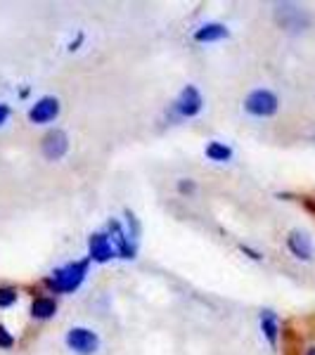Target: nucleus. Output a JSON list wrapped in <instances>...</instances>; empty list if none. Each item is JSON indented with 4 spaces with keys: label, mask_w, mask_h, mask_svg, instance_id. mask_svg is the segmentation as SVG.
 <instances>
[{
    "label": "nucleus",
    "mask_w": 315,
    "mask_h": 355,
    "mask_svg": "<svg viewBox=\"0 0 315 355\" xmlns=\"http://www.w3.org/2000/svg\"><path fill=\"white\" fill-rule=\"evenodd\" d=\"M88 266L90 261H74L69 263L65 268H57V270L50 275V277H45V287L57 291V294H69V291H76L78 287L83 284L85 275H88Z\"/></svg>",
    "instance_id": "1"
},
{
    "label": "nucleus",
    "mask_w": 315,
    "mask_h": 355,
    "mask_svg": "<svg viewBox=\"0 0 315 355\" xmlns=\"http://www.w3.org/2000/svg\"><path fill=\"white\" fill-rule=\"evenodd\" d=\"M278 107H280L278 95L271 93V90H266V88L254 90V93H249L247 100H244V110H247L251 116H256V119L273 116V114L278 112Z\"/></svg>",
    "instance_id": "2"
},
{
    "label": "nucleus",
    "mask_w": 315,
    "mask_h": 355,
    "mask_svg": "<svg viewBox=\"0 0 315 355\" xmlns=\"http://www.w3.org/2000/svg\"><path fill=\"white\" fill-rule=\"evenodd\" d=\"M67 346L78 355H93L100 348V339L88 327H71L67 331Z\"/></svg>",
    "instance_id": "3"
},
{
    "label": "nucleus",
    "mask_w": 315,
    "mask_h": 355,
    "mask_svg": "<svg viewBox=\"0 0 315 355\" xmlns=\"http://www.w3.org/2000/svg\"><path fill=\"white\" fill-rule=\"evenodd\" d=\"M202 107H204L202 93H199L194 85H185V88L180 90L178 100H176V112H178V116H185V119L197 116V114L202 112Z\"/></svg>",
    "instance_id": "4"
},
{
    "label": "nucleus",
    "mask_w": 315,
    "mask_h": 355,
    "mask_svg": "<svg viewBox=\"0 0 315 355\" xmlns=\"http://www.w3.org/2000/svg\"><path fill=\"white\" fill-rule=\"evenodd\" d=\"M117 256V249H114L110 234L105 232H95L90 234L88 239V261H95V263H107Z\"/></svg>",
    "instance_id": "5"
},
{
    "label": "nucleus",
    "mask_w": 315,
    "mask_h": 355,
    "mask_svg": "<svg viewBox=\"0 0 315 355\" xmlns=\"http://www.w3.org/2000/svg\"><path fill=\"white\" fill-rule=\"evenodd\" d=\"M69 150V137L65 130H50L48 135L43 137L41 142V152L45 159H50V162H57V159H62Z\"/></svg>",
    "instance_id": "6"
},
{
    "label": "nucleus",
    "mask_w": 315,
    "mask_h": 355,
    "mask_svg": "<svg viewBox=\"0 0 315 355\" xmlns=\"http://www.w3.org/2000/svg\"><path fill=\"white\" fill-rule=\"evenodd\" d=\"M107 227H110V237L114 249H117V256H121V259H135V239H130V234L124 230L121 223L110 220Z\"/></svg>",
    "instance_id": "7"
},
{
    "label": "nucleus",
    "mask_w": 315,
    "mask_h": 355,
    "mask_svg": "<svg viewBox=\"0 0 315 355\" xmlns=\"http://www.w3.org/2000/svg\"><path fill=\"white\" fill-rule=\"evenodd\" d=\"M60 114V100L57 97H41L36 105L28 110V121L31 123H50Z\"/></svg>",
    "instance_id": "8"
},
{
    "label": "nucleus",
    "mask_w": 315,
    "mask_h": 355,
    "mask_svg": "<svg viewBox=\"0 0 315 355\" xmlns=\"http://www.w3.org/2000/svg\"><path fill=\"white\" fill-rule=\"evenodd\" d=\"M275 17H278L280 24H282L284 28H291V31H299V28H306L308 24H311L308 15L303 12V10L294 8V5H278Z\"/></svg>",
    "instance_id": "9"
},
{
    "label": "nucleus",
    "mask_w": 315,
    "mask_h": 355,
    "mask_svg": "<svg viewBox=\"0 0 315 355\" xmlns=\"http://www.w3.org/2000/svg\"><path fill=\"white\" fill-rule=\"evenodd\" d=\"M287 249L299 261H313V256H315L311 237H308L306 232H301V230H291L287 234Z\"/></svg>",
    "instance_id": "10"
},
{
    "label": "nucleus",
    "mask_w": 315,
    "mask_h": 355,
    "mask_svg": "<svg viewBox=\"0 0 315 355\" xmlns=\"http://www.w3.org/2000/svg\"><path fill=\"white\" fill-rule=\"evenodd\" d=\"M228 28L219 24V21H209V24L199 26L197 31H194V41L197 43H214V41H223V38H228Z\"/></svg>",
    "instance_id": "11"
},
{
    "label": "nucleus",
    "mask_w": 315,
    "mask_h": 355,
    "mask_svg": "<svg viewBox=\"0 0 315 355\" xmlns=\"http://www.w3.org/2000/svg\"><path fill=\"white\" fill-rule=\"evenodd\" d=\"M261 331L263 336L268 339V343L275 348L278 346V339H280V322H278V315L273 311H261Z\"/></svg>",
    "instance_id": "12"
},
{
    "label": "nucleus",
    "mask_w": 315,
    "mask_h": 355,
    "mask_svg": "<svg viewBox=\"0 0 315 355\" xmlns=\"http://www.w3.org/2000/svg\"><path fill=\"white\" fill-rule=\"evenodd\" d=\"M57 313V301L50 296H38L31 301V318L36 320H50Z\"/></svg>",
    "instance_id": "13"
},
{
    "label": "nucleus",
    "mask_w": 315,
    "mask_h": 355,
    "mask_svg": "<svg viewBox=\"0 0 315 355\" xmlns=\"http://www.w3.org/2000/svg\"><path fill=\"white\" fill-rule=\"evenodd\" d=\"M204 154H206V159H211V162H219V164H225V162H230V159H232V150L225 145V142H219V140L209 142Z\"/></svg>",
    "instance_id": "14"
},
{
    "label": "nucleus",
    "mask_w": 315,
    "mask_h": 355,
    "mask_svg": "<svg viewBox=\"0 0 315 355\" xmlns=\"http://www.w3.org/2000/svg\"><path fill=\"white\" fill-rule=\"evenodd\" d=\"M17 296H19V291H17L15 287H0V308L15 306Z\"/></svg>",
    "instance_id": "15"
},
{
    "label": "nucleus",
    "mask_w": 315,
    "mask_h": 355,
    "mask_svg": "<svg viewBox=\"0 0 315 355\" xmlns=\"http://www.w3.org/2000/svg\"><path fill=\"white\" fill-rule=\"evenodd\" d=\"M126 218H128V234L130 239H137V234H140V223H137V218L130 211H126Z\"/></svg>",
    "instance_id": "16"
},
{
    "label": "nucleus",
    "mask_w": 315,
    "mask_h": 355,
    "mask_svg": "<svg viewBox=\"0 0 315 355\" xmlns=\"http://www.w3.org/2000/svg\"><path fill=\"white\" fill-rule=\"evenodd\" d=\"M15 346V336L10 334L5 324H0V348H12Z\"/></svg>",
    "instance_id": "17"
},
{
    "label": "nucleus",
    "mask_w": 315,
    "mask_h": 355,
    "mask_svg": "<svg viewBox=\"0 0 315 355\" xmlns=\"http://www.w3.org/2000/svg\"><path fill=\"white\" fill-rule=\"evenodd\" d=\"M178 190L182 194H192L194 190H197V185H194V180H190V178H187V180H180L178 182Z\"/></svg>",
    "instance_id": "18"
},
{
    "label": "nucleus",
    "mask_w": 315,
    "mask_h": 355,
    "mask_svg": "<svg viewBox=\"0 0 315 355\" xmlns=\"http://www.w3.org/2000/svg\"><path fill=\"white\" fill-rule=\"evenodd\" d=\"M8 119H10V107L8 105H0V125L8 121Z\"/></svg>",
    "instance_id": "19"
},
{
    "label": "nucleus",
    "mask_w": 315,
    "mask_h": 355,
    "mask_svg": "<svg viewBox=\"0 0 315 355\" xmlns=\"http://www.w3.org/2000/svg\"><path fill=\"white\" fill-rule=\"evenodd\" d=\"M239 249H242L244 251V254H249L251 256V259H254V261H261V254H259V251H254V249H249V246H239Z\"/></svg>",
    "instance_id": "20"
},
{
    "label": "nucleus",
    "mask_w": 315,
    "mask_h": 355,
    "mask_svg": "<svg viewBox=\"0 0 315 355\" xmlns=\"http://www.w3.org/2000/svg\"><path fill=\"white\" fill-rule=\"evenodd\" d=\"M306 355H315V346H313V348H308V351H306Z\"/></svg>",
    "instance_id": "21"
}]
</instances>
